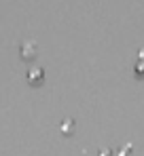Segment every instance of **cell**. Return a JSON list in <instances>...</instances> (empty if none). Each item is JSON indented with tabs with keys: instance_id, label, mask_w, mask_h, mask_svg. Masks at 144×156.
Instances as JSON below:
<instances>
[{
	"instance_id": "1",
	"label": "cell",
	"mask_w": 144,
	"mask_h": 156,
	"mask_svg": "<svg viewBox=\"0 0 144 156\" xmlns=\"http://www.w3.org/2000/svg\"><path fill=\"white\" fill-rule=\"evenodd\" d=\"M43 78H45V74H43V70H40V68H32V70H30V74H28L30 84H40V82H43Z\"/></svg>"
},
{
	"instance_id": "2",
	"label": "cell",
	"mask_w": 144,
	"mask_h": 156,
	"mask_svg": "<svg viewBox=\"0 0 144 156\" xmlns=\"http://www.w3.org/2000/svg\"><path fill=\"white\" fill-rule=\"evenodd\" d=\"M21 53H24V59H32V57L36 55V44H34V42H28V44H24Z\"/></svg>"
},
{
	"instance_id": "3",
	"label": "cell",
	"mask_w": 144,
	"mask_h": 156,
	"mask_svg": "<svg viewBox=\"0 0 144 156\" xmlns=\"http://www.w3.org/2000/svg\"><path fill=\"white\" fill-rule=\"evenodd\" d=\"M72 129H74V122H72V120H64V127H62V131L68 135V133H72Z\"/></svg>"
},
{
	"instance_id": "4",
	"label": "cell",
	"mask_w": 144,
	"mask_h": 156,
	"mask_svg": "<svg viewBox=\"0 0 144 156\" xmlns=\"http://www.w3.org/2000/svg\"><path fill=\"white\" fill-rule=\"evenodd\" d=\"M100 156H112V152H110V150H102V152H100Z\"/></svg>"
}]
</instances>
